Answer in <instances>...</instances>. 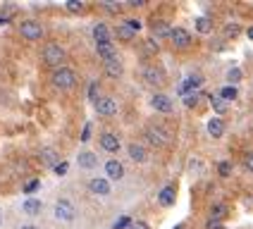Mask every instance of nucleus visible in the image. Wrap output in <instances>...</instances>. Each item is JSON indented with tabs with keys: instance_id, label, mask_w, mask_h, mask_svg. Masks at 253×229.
Masks as SVG:
<instances>
[{
	"instance_id": "1",
	"label": "nucleus",
	"mask_w": 253,
	"mask_h": 229,
	"mask_svg": "<svg viewBox=\"0 0 253 229\" xmlns=\"http://www.w3.org/2000/svg\"><path fill=\"white\" fill-rule=\"evenodd\" d=\"M53 86L55 88H60V91H70V88H74L77 86V81H79V76H77V72L72 70V67H57L55 72H53Z\"/></svg>"
},
{
	"instance_id": "2",
	"label": "nucleus",
	"mask_w": 253,
	"mask_h": 229,
	"mask_svg": "<svg viewBox=\"0 0 253 229\" xmlns=\"http://www.w3.org/2000/svg\"><path fill=\"white\" fill-rule=\"evenodd\" d=\"M62 60H65V48L57 45V43H45V48H43V62L57 70V67H62Z\"/></svg>"
},
{
	"instance_id": "3",
	"label": "nucleus",
	"mask_w": 253,
	"mask_h": 229,
	"mask_svg": "<svg viewBox=\"0 0 253 229\" xmlns=\"http://www.w3.org/2000/svg\"><path fill=\"white\" fill-rule=\"evenodd\" d=\"M146 139L155 148H163V146H168L172 141V136H169V131L165 127H148L146 129Z\"/></svg>"
},
{
	"instance_id": "4",
	"label": "nucleus",
	"mask_w": 253,
	"mask_h": 229,
	"mask_svg": "<svg viewBox=\"0 0 253 229\" xmlns=\"http://www.w3.org/2000/svg\"><path fill=\"white\" fill-rule=\"evenodd\" d=\"M19 34H22V38H27V41H41L43 27L39 22H34V19H24V22L19 24Z\"/></svg>"
},
{
	"instance_id": "5",
	"label": "nucleus",
	"mask_w": 253,
	"mask_h": 229,
	"mask_svg": "<svg viewBox=\"0 0 253 229\" xmlns=\"http://www.w3.org/2000/svg\"><path fill=\"white\" fill-rule=\"evenodd\" d=\"M169 41H172V45H174V48L186 50V48L191 45V34H189L186 29H182V27H174L172 31H169Z\"/></svg>"
},
{
	"instance_id": "6",
	"label": "nucleus",
	"mask_w": 253,
	"mask_h": 229,
	"mask_svg": "<svg viewBox=\"0 0 253 229\" xmlns=\"http://www.w3.org/2000/svg\"><path fill=\"white\" fill-rule=\"evenodd\" d=\"M93 105H96V113L103 114V117H113L117 113V98H113V96H103Z\"/></svg>"
},
{
	"instance_id": "7",
	"label": "nucleus",
	"mask_w": 253,
	"mask_h": 229,
	"mask_svg": "<svg viewBox=\"0 0 253 229\" xmlns=\"http://www.w3.org/2000/svg\"><path fill=\"white\" fill-rule=\"evenodd\" d=\"M74 215H77V210H74V205H72L70 200H57L55 203V217L57 220H62V222H72L74 220Z\"/></svg>"
},
{
	"instance_id": "8",
	"label": "nucleus",
	"mask_w": 253,
	"mask_h": 229,
	"mask_svg": "<svg viewBox=\"0 0 253 229\" xmlns=\"http://www.w3.org/2000/svg\"><path fill=\"white\" fill-rule=\"evenodd\" d=\"M151 108L158 113H172V98L165 93H153L151 96Z\"/></svg>"
},
{
	"instance_id": "9",
	"label": "nucleus",
	"mask_w": 253,
	"mask_h": 229,
	"mask_svg": "<svg viewBox=\"0 0 253 229\" xmlns=\"http://www.w3.org/2000/svg\"><path fill=\"white\" fill-rule=\"evenodd\" d=\"M100 148L103 151H108V153H117L120 151V136H115L113 131H105V134H100Z\"/></svg>"
},
{
	"instance_id": "10",
	"label": "nucleus",
	"mask_w": 253,
	"mask_h": 229,
	"mask_svg": "<svg viewBox=\"0 0 253 229\" xmlns=\"http://www.w3.org/2000/svg\"><path fill=\"white\" fill-rule=\"evenodd\" d=\"M143 79H146V84L151 86H160L163 81H165V74L158 70V67H153V65H148L146 70H143Z\"/></svg>"
},
{
	"instance_id": "11",
	"label": "nucleus",
	"mask_w": 253,
	"mask_h": 229,
	"mask_svg": "<svg viewBox=\"0 0 253 229\" xmlns=\"http://www.w3.org/2000/svg\"><path fill=\"white\" fill-rule=\"evenodd\" d=\"M88 191H91L93 196H108V193H110V182L96 177V179H91V182H88Z\"/></svg>"
},
{
	"instance_id": "12",
	"label": "nucleus",
	"mask_w": 253,
	"mask_h": 229,
	"mask_svg": "<svg viewBox=\"0 0 253 229\" xmlns=\"http://www.w3.org/2000/svg\"><path fill=\"white\" fill-rule=\"evenodd\" d=\"M105 174H108L110 179H117V182H120V179L125 177V165H122L120 160H108V162H105Z\"/></svg>"
},
{
	"instance_id": "13",
	"label": "nucleus",
	"mask_w": 253,
	"mask_h": 229,
	"mask_svg": "<svg viewBox=\"0 0 253 229\" xmlns=\"http://www.w3.org/2000/svg\"><path fill=\"white\" fill-rule=\"evenodd\" d=\"M103 67H105V74H108V76H113V79H120V76H122V72H125L120 57H113V60L103 62Z\"/></svg>"
},
{
	"instance_id": "14",
	"label": "nucleus",
	"mask_w": 253,
	"mask_h": 229,
	"mask_svg": "<svg viewBox=\"0 0 253 229\" xmlns=\"http://www.w3.org/2000/svg\"><path fill=\"white\" fill-rule=\"evenodd\" d=\"M96 53H98V57L103 60V62H108V60H113V57H117V50H115V43H96Z\"/></svg>"
},
{
	"instance_id": "15",
	"label": "nucleus",
	"mask_w": 253,
	"mask_h": 229,
	"mask_svg": "<svg viewBox=\"0 0 253 229\" xmlns=\"http://www.w3.org/2000/svg\"><path fill=\"white\" fill-rule=\"evenodd\" d=\"M41 162L43 165H48V167H55L57 162H60V155H57L55 148H50V146H45V148H41Z\"/></svg>"
},
{
	"instance_id": "16",
	"label": "nucleus",
	"mask_w": 253,
	"mask_h": 229,
	"mask_svg": "<svg viewBox=\"0 0 253 229\" xmlns=\"http://www.w3.org/2000/svg\"><path fill=\"white\" fill-rule=\"evenodd\" d=\"M129 157L134 162H146L148 160V151L141 146V143H129Z\"/></svg>"
},
{
	"instance_id": "17",
	"label": "nucleus",
	"mask_w": 253,
	"mask_h": 229,
	"mask_svg": "<svg viewBox=\"0 0 253 229\" xmlns=\"http://www.w3.org/2000/svg\"><path fill=\"white\" fill-rule=\"evenodd\" d=\"M77 162H79V167H84V170H93V167L98 165V155H93V153L84 151V153H79Z\"/></svg>"
},
{
	"instance_id": "18",
	"label": "nucleus",
	"mask_w": 253,
	"mask_h": 229,
	"mask_svg": "<svg viewBox=\"0 0 253 229\" xmlns=\"http://www.w3.org/2000/svg\"><path fill=\"white\" fill-rule=\"evenodd\" d=\"M208 134H211L212 139H220L225 134V122L220 117H212L211 122H208Z\"/></svg>"
},
{
	"instance_id": "19",
	"label": "nucleus",
	"mask_w": 253,
	"mask_h": 229,
	"mask_svg": "<svg viewBox=\"0 0 253 229\" xmlns=\"http://www.w3.org/2000/svg\"><path fill=\"white\" fill-rule=\"evenodd\" d=\"M158 200H160V205L169 208V205L174 203V186H165V189L158 193Z\"/></svg>"
},
{
	"instance_id": "20",
	"label": "nucleus",
	"mask_w": 253,
	"mask_h": 229,
	"mask_svg": "<svg viewBox=\"0 0 253 229\" xmlns=\"http://www.w3.org/2000/svg\"><path fill=\"white\" fill-rule=\"evenodd\" d=\"M93 38H96V43H110V29L105 24H98L93 29Z\"/></svg>"
},
{
	"instance_id": "21",
	"label": "nucleus",
	"mask_w": 253,
	"mask_h": 229,
	"mask_svg": "<svg viewBox=\"0 0 253 229\" xmlns=\"http://www.w3.org/2000/svg\"><path fill=\"white\" fill-rule=\"evenodd\" d=\"M169 31H172V27L168 22H153V34L158 38H169Z\"/></svg>"
},
{
	"instance_id": "22",
	"label": "nucleus",
	"mask_w": 253,
	"mask_h": 229,
	"mask_svg": "<svg viewBox=\"0 0 253 229\" xmlns=\"http://www.w3.org/2000/svg\"><path fill=\"white\" fill-rule=\"evenodd\" d=\"M22 210H24L27 215H39V213H41V200L27 198V200H24V205H22Z\"/></svg>"
},
{
	"instance_id": "23",
	"label": "nucleus",
	"mask_w": 253,
	"mask_h": 229,
	"mask_svg": "<svg viewBox=\"0 0 253 229\" xmlns=\"http://www.w3.org/2000/svg\"><path fill=\"white\" fill-rule=\"evenodd\" d=\"M227 215V205H222V203H217V205H212L211 208V222H222Z\"/></svg>"
},
{
	"instance_id": "24",
	"label": "nucleus",
	"mask_w": 253,
	"mask_h": 229,
	"mask_svg": "<svg viewBox=\"0 0 253 229\" xmlns=\"http://www.w3.org/2000/svg\"><path fill=\"white\" fill-rule=\"evenodd\" d=\"M208 98H211L212 110H215L217 114H225V113H227V103H225L222 98H220V96H208Z\"/></svg>"
},
{
	"instance_id": "25",
	"label": "nucleus",
	"mask_w": 253,
	"mask_h": 229,
	"mask_svg": "<svg viewBox=\"0 0 253 229\" xmlns=\"http://www.w3.org/2000/svg\"><path fill=\"white\" fill-rule=\"evenodd\" d=\"M201 81H203V79H201V76H189V79H186V81H184L182 86H179V91H182L184 96H186V91H189V88H196V86H201Z\"/></svg>"
},
{
	"instance_id": "26",
	"label": "nucleus",
	"mask_w": 253,
	"mask_h": 229,
	"mask_svg": "<svg viewBox=\"0 0 253 229\" xmlns=\"http://www.w3.org/2000/svg\"><path fill=\"white\" fill-rule=\"evenodd\" d=\"M117 38H122V41H131V38H134V31L126 27V24H120V27H117Z\"/></svg>"
},
{
	"instance_id": "27",
	"label": "nucleus",
	"mask_w": 253,
	"mask_h": 229,
	"mask_svg": "<svg viewBox=\"0 0 253 229\" xmlns=\"http://www.w3.org/2000/svg\"><path fill=\"white\" fill-rule=\"evenodd\" d=\"M220 98L225 100H234L237 98V86H225V88H222V91H220Z\"/></svg>"
},
{
	"instance_id": "28",
	"label": "nucleus",
	"mask_w": 253,
	"mask_h": 229,
	"mask_svg": "<svg viewBox=\"0 0 253 229\" xmlns=\"http://www.w3.org/2000/svg\"><path fill=\"white\" fill-rule=\"evenodd\" d=\"M196 29L201 31V34H208V31L212 29L211 19H208V17H198V19H196Z\"/></svg>"
},
{
	"instance_id": "29",
	"label": "nucleus",
	"mask_w": 253,
	"mask_h": 229,
	"mask_svg": "<svg viewBox=\"0 0 253 229\" xmlns=\"http://www.w3.org/2000/svg\"><path fill=\"white\" fill-rule=\"evenodd\" d=\"M227 79H229V86L239 84V81H241V70H239V67H234V70H229V72H227Z\"/></svg>"
},
{
	"instance_id": "30",
	"label": "nucleus",
	"mask_w": 253,
	"mask_h": 229,
	"mask_svg": "<svg viewBox=\"0 0 253 229\" xmlns=\"http://www.w3.org/2000/svg\"><path fill=\"white\" fill-rule=\"evenodd\" d=\"M67 10H70V12H82L84 5H82L79 0H70V2H67Z\"/></svg>"
},
{
	"instance_id": "31",
	"label": "nucleus",
	"mask_w": 253,
	"mask_h": 229,
	"mask_svg": "<svg viewBox=\"0 0 253 229\" xmlns=\"http://www.w3.org/2000/svg\"><path fill=\"white\" fill-rule=\"evenodd\" d=\"M217 172H220V177H229L232 165H229V162H220V165H217Z\"/></svg>"
},
{
	"instance_id": "32",
	"label": "nucleus",
	"mask_w": 253,
	"mask_h": 229,
	"mask_svg": "<svg viewBox=\"0 0 253 229\" xmlns=\"http://www.w3.org/2000/svg\"><path fill=\"white\" fill-rule=\"evenodd\" d=\"M129 225H131V220H129V217H120V220L115 222L113 229H129Z\"/></svg>"
},
{
	"instance_id": "33",
	"label": "nucleus",
	"mask_w": 253,
	"mask_h": 229,
	"mask_svg": "<svg viewBox=\"0 0 253 229\" xmlns=\"http://www.w3.org/2000/svg\"><path fill=\"white\" fill-rule=\"evenodd\" d=\"M53 170L57 172V174H60V177H62V174H65V172H67V162H57L55 167H53Z\"/></svg>"
},
{
	"instance_id": "34",
	"label": "nucleus",
	"mask_w": 253,
	"mask_h": 229,
	"mask_svg": "<svg viewBox=\"0 0 253 229\" xmlns=\"http://www.w3.org/2000/svg\"><path fill=\"white\" fill-rule=\"evenodd\" d=\"M129 229H151V227H148L146 222H141V220H139V222H131V225H129Z\"/></svg>"
},
{
	"instance_id": "35",
	"label": "nucleus",
	"mask_w": 253,
	"mask_h": 229,
	"mask_svg": "<svg viewBox=\"0 0 253 229\" xmlns=\"http://www.w3.org/2000/svg\"><path fill=\"white\" fill-rule=\"evenodd\" d=\"M96 88H98V84H91V88H88V98L96 103Z\"/></svg>"
},
{
	"instance_id": "36",
	"label": "nucleus",
	"mask_w": 253,
	"mask_h": 229,
	"mask_svg": "<svg viewBox=\"0 0 253 229\" xmlns=\"http://www.w3.org/2000/svg\"><path fill=\"white\" fill-rule=\"evenodd\" d=\"M244 165H246V167H249V170L253 172V153H249V155H246V160H244Z\"/></svg>"
},
{
	"instance_id": "37",
	"label": "nucleus",
	"mask_w": 253,
	"mask_h": 229,
	"mask_svg": "<svg viewBox=\"0 0 253 229\" xmlns=\"http://www.w3.org/2000/svg\"><path fill=\"white\" fill-rule=\"evenodd\" d=\"M225 34H232V36H237V34H239V27H237V24H232V27L225 29Z\"/></svg>"
},
{
	"instance_id": "38",
	"label": "nucleus",
	"mask_w": 253,
	"mask_h": 229,
	"mask_svg": "<svg viewBox=\"0 0 253 229\" xmlns=\"http://www.w3.org/2000/svg\"><path fill=\"white\" fill-rule=\"evenodd\" d=\"M206 229H225V225H222V222H208Z\"/></svg>"
},
{
	"instance_id": "39",
	"label": "nucleus",
	"mask_w": 253,
	"mask_h": 229,
	"mask_svg": "<svg viewBox=\"0 0 253 229\" xmlns=\"http://www.w3.org/2000/svg\"><path fill=\"white\" fill-rule=\"evenodd\" d=\"M36 186H39V182H29V184H27V193H31Z\"/></svg>"
},
{
	"instance_id": "40",
	"label": "nucleus",
	"mask_w": 253,
	"mask_h": 229,
	"mask_svg": "<svg viewBox=\"0 0 253 229\" xmlns=\"http://www.w3.org/2000/svg\"><path fill=\"white\" fill-rule=\"evenodd\" d=\"M22 229H39V227H34V225H24Z\"/></svg>"
},
{
	"instance_id": "41",
	"label": "nucleus",
	"mask_w": 253,
	"mask_h": 229,
	"mask_svg": "<svg viewBox=\"0 0 253 229\" xmlns=\"http://www.w3.org/2000/svg\"><path fill=\"white\" fill-rule=\"evenodd\" d=\"M249 38H253V27L249 29Z\"/></svg>"
},
{
	"instance_id": "42",
	"label": "nucleus",
	"mask_w": 253,
	"mask_h": 229,
	"mask_svg": "<svg viewBox=\"0 0 253 229\" xmlns=\"http://www.w3.org/2000/svg\"><path fill=\"white\" fill-rule=\"evenodd\" d=\"M172 229H184V225H177V227H172Z\"/></svg>"
},
{
	"instance_id": "43",
	"label": "nucleus",
	"mask_w": 253,
	"mask_h": 229,
	"mask_svg": "<svg viewBox=\"0 0 253 229\" xmlns=\"http://www.w3.org/2000/svg\"><path fill=\"white\" fill-rule=\"evenodd\" d=\"M0 220H2V217H0Z\"/></svg>"
}]
</instances>
